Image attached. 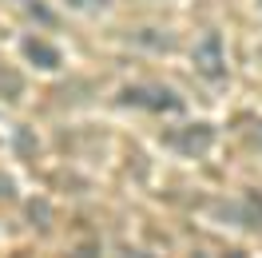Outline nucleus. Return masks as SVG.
I'll use <instances>...</instances> for the list:
<instances>
[{
    "mask_svg": "<svg viewBox=\"0 0 262 258\" xmlns=\"http://www.w3.org/2000/svg\"><path fill=\"white\" fill-rule=\"evenodd\" d=\"M195 64L207 80H219V76L227 72V68H223V40H219V32H207L195 44Z\"/></svg>",
    "mask_w": 262,
    "mask_h": 258,
    "instance_id": "f257e3e1",
    "label": "nucleus"
},
{
    "mask_svg": "<svg viewBox=\"0 0 262 258\" xmlns=\"http://www.w3.org/2000/svg\"><path fill=\"white\" fill-rule=\"evenodd\" d=\"M123 103H139V107H151V112H179V99L171 96L167 88H127L123 92Z\"/></svg>",
    "mask_w": 262,
    "mask_h": 258,
    "instance_id": "f03ea898",
    "label": "nucleus"
},
{
    "mask_svg": "<svg viewBox=\"0 0 262 258\" xmlns=\"http://www.w3.org/2000/svg\"><path fill=\"white\" fill-rule=\"evenodd\" d=\"M171 143L179 147V151H187V155H195V151H203V147L211 143V127H207V123H199V127H187L183 135H171Z\"/></svg>",
    "mask_w": 262,
    "mask_h": 258,
    "instance_id": "7ed1b4c3",
    "label": "nucleus"
},
{
    "mask_svg": "<svg viewBox=\"0 0 262 258\" xmlns=\"http://www.w3.org/2000/svg\"><path fill=\"white\" fill-rule=\"evenodd\" d=\"M24 56L32 60V64H40V68H60V52L52 48V44H44V40H24Z\"/></svg>",
    "mask_w": 262,
    "mask_h": 258,
    "instance_id": "20e7f679",
    "label": "nucleus"
},
{
    "mask_svg": "<svg viewBox=\"0 0 262 258\" xmlns=\"http://www.w3.org/2000/svg\"><path fill=\"white\" fill-rule=\"evenodd\" d=\"M246 226H262V195H246Z\"/></svg>",
    "mask_w": 262,
    "mask_h": 258,
    "instance_id": "39448f33",
    "label": "nucleus"
}]
</instances>
